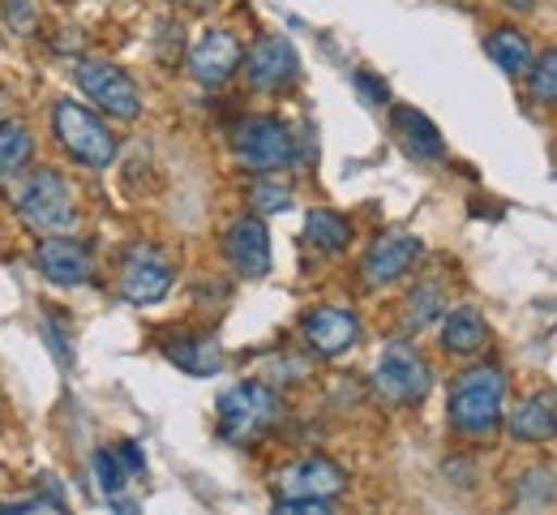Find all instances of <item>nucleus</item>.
<instances>
[{
	"label": "nucleus",
	"mask_w": 557,
	"mask_h": 515,
	"mask_svg": "<svg viewBox=\"0 0 557 515\" xmlns=\"http://www.w3.org/2000/svg\"><path fill=\"white\" fill-rule=\"evenodd\" d=\"M450 430L463 439H488L506 417V369L472 366L450 382L446 395Z\"/></svg>",
	"instance_id": "nucleus-1"
},
{
	"label": "nucleus",
	"mask_w": 557,
	"mask_h": 515,
	"mask_svg": "<svg viewBox=\"0 0 557 515\" xmlns=\"http://www.w3.org/2000/svg\"><path fill=\"white\" fill-rule=\"evenodd\" d=\"M9 203H13L17 220L35 228L39 236L70 232L77 223V198L57 168H22L9 181Z\"/></svg>",
	"instance_id": "nucleus-2"
},
{
	"label": "nucleus",
	"mask_w": 557,
	"mask_h": 515,
	"mask_svg": "<svg viewBox=\"0 0 557 515\" xmlns=\"http://www.w3.org/2000/svg\"><path fill=\"white\" fill-rule=\"evenodd\" d=\"M219 439L227 446H258L283 421V400L271 382L245 378L219 395Z\"/></svg>",
	"instance_id": "nucleus-3"
},
{
	"label": "nucleus",
	"mask_w": 557,
	"mask_h": 515,
	"mask_svg": "<svg viewBox=\"0 0 557 515\" xmlns=\"http://www.w3.org/2000/svg\"><path fill=\"white\" fill-rule=\"evenodd\" d=\"M232 155L253 176H275L296 163V134L275 112H249L232 125Z\"/></svg>",
	"instance_id": "nucleus-4"
},
{
	"label": "nucleus",
	"mask_w": 557,
	"mask_h": 515,
	"mask_svg": "<svg viewBox=\"0 0 557 515\" xmlns=\"http://www.w3.org/2000/svg\"><path fill=\"white\" fill-rule=\"evenodd\" d=\"M52 134H57L61 150L70 155L77 168L103 172V168L116 163L121 143H116L112 125L99 112H90L86 103H77V99H57V108H52Z\"/></svg>",
	"instance_id": "nucleus-5"
},
{
	"label": "nucleus",
	"mask_w": 557,
	"mask_h": 515,
	"mask_svg": "<svg viewBox=\"0 0 557 515\" xmlns=\"http://www.w3.org/2000/svg\"><path fill=\"white\" fill-rule=\"evenodd\" d=\"M73 82L77 90L112 121H138L141 117V90L138 82L125 74L121 65L112 61H99V57H82L73 65Z\"/></svg>",
	"instance_id": "nucleus-6"
},
{
	"label": "nucleus",
	"mask_w": 557,
	"mask_h": 515,
	"mask_svg": "<svg viewBox=\"0 0 557 515\" xmlns=\"http://www.w3.org/2000/svg\"><path fill=\"white\" fill-rule=\"evenodd\" d=\"M373 387L386 404H399V408H417L424 404V395L433 391V369L420 357L408 340H395L382 348L377 369H373Z\"/></svg>",
	"instance_id": "nucleus-7"
},
{
	"label": "nucleus",
	"mask_w": 557,
	"mask_h": 515,
	"mask_svg": "<svg viewBox=\"0 0 557 515\" xmlns=\"http://www.w3.org/2000/svg\"><path fill=\"white\" fill-rule=\"evenodd\" d=\"M172 284H176V267L159 245L141 241L134 249H125V258H121V296L129 305H154V301H163L172 293Z\"/></svg>",
	"instance_id": "nucleus-8"
},
{
	"label": "nucleus",
	"mask_w": 557,
	"mask_h": 515,
	"mask_svg": "<svg viewBox=\"0 0 557 515\" xmlns=\"http://www.w3.org/2000/svg\"><path fill=\"white\" fill-rule=\"evenodd\" d=\"M240 74L249 82V90L278 95V90H292L300 82V57L283 35H262L253 48H245Z\"/></svg>",
	"instance_id": "nucleus-9"
},
{
	"label": "nucleus",
	"mask_w": 557,
	"mask_h": 515,
	"mask_svg": "<svg viewBox=\"0 0 557 515\" xmlns=\"http://www.w3.org/2000/svg\"><path fill=\"white\" fill-rule=\"evenodd\" d=\"M278 499H300V503H335L348 494V473L344 464L326 459V455H309L296 459L278 473Z\"/></svg>",
	"instance_id": "nucleus-10"
},
{
	"label": "nucleus",
	"mask_w": 557,
	"mask_h": 515,
	"mask_svg": "<svg viewBox=\"0 0 557 515\" xmlns=\"http://www.w3.org/2000/svg\"><path fill=\"white\" fill-rule=\"evenodd\" d=\"M35 271L57 289H82V284L95 280V254H90L86 241L52 232L35 245Z\"/></svg>",
	"instance_id": "nucleus-11"
},
{
	"label": "nucleus",
	"mask_w": 557,
	"mask_h": 515,
	"mask_svg": "<svg viewBox=\"0 0 557 515\" xmlns=\"http://www.w3.org/2000/svg\"><path fill=\"white\" fill-rule=\"evenodd\" d=\"M300 340H305V348H309L313 357L335 361V357H344V353L356 348V340H360V318L351 314L348 305H313V309L305 314V322H300Z\"/></svg>",
	"instance_id": "nucleus-12"
},
{
	"label": "nucleus",
	"mask_w": 557,
	"mask_h": 515,
	"mask_svg": "<svg viewBox=\"0 0 557 515\" xmlns=\"http://www.w3.org/2000/svg\"><path fill=\"white\" fill-rule=\"evenodd\" d=\"M420 258H424L420 236H412V232H382L369 245V254L360 262V275H364L369 289H391V284H399L417 267Z\"/></svg>",
	"instance_id": "nucleus-13"
},
{
	"label": "nucleus",
	"mask_w": 557,
	"mask_h": 515,
	"mask_svg": "<svg viewBox=\"0 0 557 515\" xmlns=\"http://www.w3.org/2000/svg\"><path fill=\"white\" fill-rule=\"evenodd\" d=\"M240 61H245V48H240V39L232 35V30H223V26H214L207 30L194 48H189V61H185V70L189 77L198 82V86H227L232 77L240 74Z\"/></svg>",
	"instance_id": "nucleus-14"
},
{
	"label": "nucleus",
	"mask_w": 557,
	"mask_h": 515,
	"mask_svg": "<svg viewBox=\"0 0 557 515\" xmlns=\"http://www.w3.org/2000/svg\"><path fill=\"white\" fill-rule=\"evenodd\" d=\"M223 258L245 280L271 275V232H267L262 216H245V220L227 223V232H223Z\"/></svg>",
	"instance_id": "nucleus-15"
},
{
	"label": "nucleus",
	"mask_w": 557,
	"mask_h": 515,
	"mask_svg": "<svg viewBox=\"0 0 557 515\" xmlns=\"http://www.w3.org/2000/svg\"><path fill=\"white\" fill-rule=\"evenodd\" d=\"M163 357L172 361L176 369H185L189 378H214L219 369L227 366V353L219 344V335L210 331H172L159 340Z\"/></svg>",
	"instance_id": "nucleus-16"
},
{
	"label": "nucleus",
	"mask_w": 557,
	"mask_h": 515,
	"mask_svg": "<svg viewBox=\"0 0 557 515\" xmlns=\"http://www.w3.org/2000/svg\"><path fill=\"white\" fill-rule=\"evenodd\" d=\"M506 434L515 442L557 439V391H528V395L506 413Z\"/></svg>",
	"instance_id": "nucleus-17"
},
{
	"label": "nucleus",
	"mask_w": 557,
	"mask_h": 515,
	"mask_svg": "<svg viewBox=\"0 0 557 515\" xmlns=\"http://www.w3.org/2000/svg\"><path fill=\"white\" fill-rule=\"evenodd\" d=\"M488 322L476 305H450L442 318V353L446 357H481L488 348Z\"/></svg>",
	"instance_id": "nucleus-18"
},
{
	"label": "nucleus",
	"mask_w": 557,
	"mask_h": 515,
	"mask_svg": "<svg viewBox=\"0 0 557 515\" xmlns=\"http://www.w3.org/2000/svg\"><path fill=\"white\" fill-rule=\"evenodd\" d=\"M391 121H395V134H399V147L408 150L412 159H424V163H437V159H446V143H442V130L420 112V108H408V103H399L395 112H391Z\"/></svg>",
	"instance_id": "nucleus-19"
},
{
	"label": "nucleus",
	"mask_w": 557,
	"mask_h": 515,
	"mask_svg": "<svg viewBox=\"0 0 557 515\" xmlns=\"http://www.w3.org/2000/svg\"><path fill=\"white\" fill-rule=\"evenodd\" d=\"M485 52H488V61H493L506 77H523L528 70H532V44H528V35L515 30V26H497V30H488Z\"/></svg>",
	"instance_id": "nucleus-20"
},
{
	"label": "nucleus",
	"mask_w": 557,
	"mask_h": 515,
	"mask_svg": "<svg viewBox=\"0 0 557 515\" xmlns=\"http://www.w3.org/2000/svg\"><path fill=\"white\" fill-rule=\"evenodd\" d=\"M35 159V134L17 117H0V181H13Z\"/></svg>",
	"instance_id": "nucleus-21"
},
{
	"label": "nucleus",
	"mask_w": 557,
	"mask_h": 515,
	"mask_svg": "<svg viewBox=\"0 0 557 515\" xmlns=\"http://www.w3.org/2000/svg\"><path fill=\"white\" fill-rule=\"evenodd\" d=\"M305 241L318 249V254H344L351 245V220L339 211H326V207H313L305 216Z\"/></svg>",
	"instance_id": "nucleus-22"
},
{
	"label": "nucleus",
	"mask_w": 557,
	"mask_h": 515,
	"mask_svg": "<svg viewBox=\"0 0 557 515\" xmlns=\"http://www.w3.org/2000/svg\"><path fill=\"white\" fill-rule=\"evenodd\" d=\"M442 309H446L442 284L424 280V284H417V289L408 293V301H404V322H408V331H424V327H433V322L442 318Z\"/></svg>",
	"instance_id": "nucleus-23"
},
{
	"label": "nucleus",
	"mask_w": 557,
	"mask_h": 515,
	"mask_svg": "<svg viewBox=\"0 0 557 515\" xmlns=\"http://www.w3.org/2000/svg\"><path fill=\"white\" fill-rule=\"evenodd\" d=\"M528 95H532V103H541V108H557V48H545L541 57H532Z\"/></svg>",
	"instance_id": "nucleus-24"
},
{
	"label": "nucleus",
	"mask_w": 557,
	"mask_h": 515,
	"mask_svg": "<svg viewBox=\"0 0 557 515\" xmlns=\"http://www.w3.org/2000/svg\"><path fill=\"white\" fill-rule=\"evenodd\" d=\"M292 189L287 185H278L275 176H258L253 185H249V207H253V216H278V211H292Z\"/></svg>",
	"instance_id": "nucleus-25"
},
{
	"label": "nucleus",
	"mask_w": 557,
	"mask_h": 515,
	"mask_svg": "<svg viewBox=\"0 0 557 515\" xmlns=\"http://www.w3.org/2000/svg\"><path fill=\"white\" fill-rule=\"evenodd\" d=\"M90 468H95L99 490H103L108 499H121V490L129 486V468L121 464V455H116V451H95V455H90Z\"/></svg>",
	"instance_id": "nucleus-26"
},
{
	"label": "nucleus",
	"mask_w": 557,
	"mask_h": 515,
	"mask_svg": "<svg viewBox=\"0 0 557 515\" xmlns=\"http://www.w3.org/2000/svg\"><path fill=\"white\" fill-rule=\"evenodd\" d=\"M515 499H519V503H532V507L554 503L557 499L554 473H549V468H532V473H523V477L515 481Z\"/></svg>",
	"instance_id": "nucleus-27"
},
{
	"label": "nucleus",
	"mask_w": 557,
	"mask_h": 515,
	"mask_svg": "<svg viewBox=\"0 0 557 515\" xmlns=\"http://www.w3.org/2000/svg\"><path fill=\"white\" fill-rule=\"evenodd\" d=\"M44 340L52 344V353H57V361H61V366H73L70 327H65L61 318H44Z\"/></svg>",
	"instance_id": "nucleus-28"
},
{
	"label": "nucleus",
	"mask_w": 557,
	"mask_h": 515,
	"mask_svg": "<svg viewBox=\"0 0 557 515\" xmlns=\"http://www.w3.org/2000/svg\"><path fill=\"white\" fill-rule=\"evenodd\" d=\"M356 90H360V95H364L373 108H386V103H391V90H386V82H382V77H373V74H364V70L356 74Z\"/></svg>",
	"instance_id": "nucleus-29"
},
{
	"label": "nucleus",
	"mask_w": 557,
	"mask_h": 515,
	"mask_svg": "<svg viewBox=\"0 0 557 515\" xmlns=\"http://www.w3.org/2000/svg\"><path fill=\"white\" fill-rule=\"evenodd\" d=\"M4 22L13 30H30L35 26V4L30 0H4Z\"/></svg>",
	"instance_id": "nucleus-30"
},
{
	"label": "nucleus",
	"mask_w": 557,
	"mask_h": 515,
	"mask_svg": "<svg viewBox=\"0 0 557 515\" xmlns=\"http://www.w3.org/2000/svg\"><path fill=\"white\" fill-rule=\"evenodd\" d=\"M116 455H121V464H125L129 473H141V468H146V459H141L138 442H121V446H116Z\"/></svg>",
	"instance_id": "nucleus-31"
},
{
	"label": "nucleus",
	"mask_w": 557,
	"mask_h": 515,
	"mask_svg": "<svg viewBox=\"0 0 557 515\" xmlns=\"http://www.w3.org/2000/svg\"><path fill=\"white\" fill-rule=\"evenodd\" d=\"M168 4H176V9H214L219 0H168Z\"/></svg>",
	"instance_id": "nucleus-32"
},
{
	"label": "nucleus",
	"mask_w": 557,
	"mask_h": 515,
	"mask_svg": "<svg viewBox=\"0 0 557 515\" xmlns=\"http://www.w3.org/2000/svg\"><path fill=\"white\" fill-rule=\"evenodd\" d=\"M502 4H506V9H515V13H528L536 0H502Z\"/></svg>",
	"instance_id": "nucleus-33"
},
{
	"label": "nucleus",
	"mask_w": 557,
	"mask_h": 515,
	"mask_svg": "<svg viewBox=\"0 0 557 515\" xmlns=\"http://www.w3.org/2000/svg\"><path fill=\"white\" fill-rule=\"evenodd\" d=\"M4 103H9V95H4V86H0V112H4Z\"/></svg>",
	"instance_id": "nucleus-34"
},
{
	"label": "nucleus",
	"mask_w": 557,
	"mask_h": 515,
	"mask_svg": "<svg viewBox=\"0 0 557 515\" xmlns=\"http://www.w3.org/2000/svg\"><path fill=\"white\" fill-rule=\"evenodd\" d=\"M0 421H4V404H0Z\"/></svg>",
	"instance_id": "nucleus-35"
},
{
	"label": "nucleus",
	"mask_w": 557,
	"mask_h": 515,
	"mask_svg": "<svg viewBox=\"0 0 557 515\" xmlns=\"http://www.w3.org/2000/svg\"><path fill=\"white\" fill-rule=\"evenodd\" d=\"M0 481H4V468H0Z\"/></svg>",
	"instance_id": "nucleus-36"
}]
</instances>
